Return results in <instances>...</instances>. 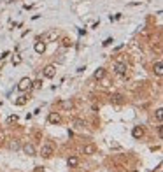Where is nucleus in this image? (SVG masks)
Returning <instances> with one entry per match:
<instances>
[{
    "label": "nucleus",
    "instance_id": "1",
    "mask_svg": "<svg viewBox=\"0 0 163 172\" xmlns=\"http://www.w3.org/2000/svg\"><path fill=\"white\" fill-rule=\"evenodd\" d=\"M53 155H55L53 144H44V146L40 147V156H42V158H51Z\"/></svg>",
    "mask_w": 163,
    "mask_h": 172
},
{
    "label": "nucleus",
    "instance_id": "25",
    "mask_svg": "<svg viewBox=\"0 0 163 172\" xmlns=\"http://www.w3.org/2000/svg\"><path fill=\"white\" fill-rule=\"evenodd\" d=\"M35 172H44V169L42 167H35Z\"/></svg>",
    "mask_w": 163,
    "mask_h": 172
},
{
    "label": "nucleus",
    "instance_id": "23",
    "mask_svg": "<svg viewBox=\"0 0 163 172\" xmlns=\"http://www.w3.org/2000/svg\"><path fill=\"white\" fill-rule=\"evenodd\" d=\"M112 100H114V102H118V104H119V102L123 100V97H121L119 93H116V95H112Z\"/></svg>",
    "mask_w": 163,
    "mask_h": 172
},
{
    "label": "nucleus",
    "instance_id": "20",
    "mask_svg": "<svg viewBox=\"0 0 163 172\" xmlns=\"http://www.w3.org/2000/svg\"><path fill=\"white\" fill-rule=\"evenodd\" d=\"M16 121H18V116H16V114L7 118V123H9V125H12V123H16Z\"/></svg>",
    "mask_w": 163,
    "mask_h": 172
},
{
    "label": "nucleus",
    "instance_id": "11",
    "mask_svg": "<svg viewBox=\"0 0 163 172\" xmlns=\"http://www.w3.org/2000/svg\"><path fill=\"white\" fill-rule=\"evenodd\" d=\"M95 151H97L95 144H86L84 146V155H95Z\"/></svg>",
    "mask_w": 163,
    "mask_h": 172
},
{
    "label": "nucleus",
    "instance_id": "9",
    "mask_svg": "<svg viewBox=\"0 0 163 172\" xmlns=\"http://www.w3.org/2000/svg\"><path fill=\"white\" fill-rule=\"evenodd\" d=\"M33 49H35V53L42 55V53L46 51V44H44V42H40V40H37L35 44H33Z\"/></svg>",
    "mask_w": 163,
    "mask_h": 172
},
{
    "label": "nucleus",
    "instance_id": "24",
    "mask_svg": "<svg viewBox=\"0 0 163 172\" xmlns=\"http://www.w3.org/2000/svg\"><path fill=\"white\" fill-rule=\"evenodd\" d=\"M112 42H114V39H110V37H109V39H105V40L102 42V44H104V46L107 48V46H110V44H112Z\"/></svg>",
    "mask_w": 163,
    "mask_h": 172
},
{
    "label": "nucleus",
    "instance_id": "4",
    "mask_svg": "<svg viewBox=\"0 0 163 172\" xmlns=\"http://www.w3.org/2000/svg\"><path fill=\"white\" fill-rule=\"evenodd\" d=\"M42 74H44V77L51 79V77H55V74H56V67H55V65H46Z\"/></svg>",
    "mask_w": 163,
    "mask_h": 172
},
{
    "label": "nucleus",
    "instance_id": "16",
    "mask_svg": "<svg viewBox=\"0 0 163 172\" xmlns=\"http://www.w3.org/2000/svg\"><path fill=\"white\" fill-rule=\"evenodd\" d=\"M154 116H156V121H158V123L161 125V121H163V109H156Z\"/></svg>",
    "mask_w": 163,
    "mask_h": 172
},
{
    "label": "nucleus",
    "instance_id": "2",
    "mask_svg": "<svg viewBox=\"0 0 163 172\" xmlns=\"http://www.w3.org/2000/svg\"><path fill=\"white\" fill-rule=\"evenodd\" d=\"M18 90H19V91H28V90H32V79H30V77H23V79L18 83Z\"/></svg>",
    "mask_w": 163,
    "mask_h": 172
},
{
    "label": "nucleus",
    "instance_id": "14",
    "mask_svg": "<svg viewBox=\"0 0 163 172\" xmlns=\"http://www.w3.org/2000/svg\"><path fill=\"white\" fill-rule=\"evenodd\" d=\"M60 107L65 109V111H70L72 109V102L70 100H63V102H60Z\"/></svg>",
    "mask_w": 163,
    "mask_h": 172
},
{
    "label": "nucleus",
    "instance_id": "5",
    "mask_svg": "<svg viewBox=\"0 0 163 172\" xmlns=\"http://www.w3.org/2000/svg\"><path fill=\"white\" fill-rule=\"evenodd\" d=\"M23 153H25V155H28V156H35V146L33 144H30V142H27L25 146H23Z\"/></svg>",
    "mask_w": 163,
    "mask_h": 172
},
{
    "label": "nucleus",
    "instance_id": "18",
    "mask_svg": "<svg viewBox=\"0 0 163 172\" xmlns=\"http://www.w3.org/2000/svg\"><path fill=\"white\" fill-rule=\"evenodd\" d=\"M61 46H63V48H70V46H72V40L68 39V37H65V39L61 40Z\"/></svg>",
    "mask_w": 163,
    "mask_h": 172
},
{
    "label": "nucleus",
    "instance_id": "8",
    "mask_svg": "<svg viewBox=\"0 0 163 172\" xmlns=\"http://www.w3.org/2000/svg\"><path fill=\"white\" fill-rule=\"evenodd\" d=\"M48 121H49V123H53V125H58V123L61 121V116H60L58 113H49V116H48Z\"/></svg>",
    "mask_w": 163,
    "mask_h": 172
},
{
    "label": "nucleus",
    "instance_id": "10",
    "mask_svg": "<svg viewBox=\"0 0 163 172\" xmlns=\"http://www.w3.org/2000/svg\"><path fill=\"white\" fill-rule=\"evenodd\" d=\"M153 70L156 72V76H163V65H161V61L158 60V61H154V65H153Z\"/></svg>",
    "mask_w": 163,
    "mask_h": 172
},
{
    "label": "nucleus",
    "instance_id": "3",
    "mask_svg": "<svg viewBox=\"0 0 163 172\" xmlns=\"http://www.w3.org/2000/svg\"><path fill=\"white\" fill-rule=\"evenodd\" d=\"M56 37H58L56 30H51V32H46V33H42V37H40L39 40H42V42H51V40H56Z\"/></svg>",
    "mask_w": 163,
    "mask_h": 172
},
{
    "label": "nucleus",
    "instance_id": "12",
    "mask_svg": "<svg viewBox=\"0 0 163 172\" xmlns=\"http://www.w3.org/2000/svg\"><path fill=\"white\" fill-rule=\"evenodd\" d=\"M67 165H68V167H70V169H74V167H77V165H79V158H77V156H70V158H68V160H67Z\"/></svg>",
    "mask_w": 163,
    "mask_h": 172
},
{
    "label": "nucleus",
    "instance_id": "21",
    "mask_svg": "<svg viewBox=\"0 0 163 172\" xmlns=\"http://www.w3.org/2000/svg\"><path fill=\"white\" fill-rule=\"evenodd\" d=\"M74 125H76L77 128H84V126H86V125H84V121H81V119H76V121H74Z\"/></svg>",
    "mask_w": 163,
    "mask_h": 172
},
{
    "label": "nucleus",
    "instance_id": "13",
    "mask_svg": "<svg viewBox=\"0 0 163 172\" xmlns=\"http://www.w3.org/2000/svg\"><path fill=\"white\" fill-rule=\"evenodd\" d=\"M93 77H95V79H104V77H105V69H104V67L97 69L95 74H93Z\"/></svg>",
    "mask_w": 163,
    "mask_h": 172
},
{
    "label": "nucleus",
    "instance_id": "6",
    "mask_svg": "<svg viewBox=\"0 0 163 172\" xmlns=\"http://www.w3.org/2000/svg\"><path fill=\"white\" fill-rule=\"evenodd\" d=\"M126 70H128L126 63H116V67H114V72L118 74V76H125V74H126Z\"/></svg>",
    "mask_w": 163,
    "mask_h": 172
},
{
    "label": "nucleus",
    "instance_id": "15",
    "mask_svg": "<svg viewBox=\"0 0 163 172\" xmlns=\"http://www.w3.org/2000/svg\"><path fill=\"white\" fill-rule=\"evenodd\" d=\"M27 102H28V97H25V95H21V97H18V98H16V105H19V107H21V105H25Z\"/></svg>",
    "mask_w": 163,
    "mask_h": 172
},
{
    "label": "nucleus",
    "instance_id": "17",
    "mask_svg": "<svg viewBox=\"0 0 163 172\" xmlns=\"http://www.w3.org/2000/svg\"><path fill=\"white\" fill-rule=\"evenodd\" d=\"M32 88H33V90H40V88H42V81H40V79L32 81Z\"/></svg>",
    "mask_w": 163,
    "mask_h": 172
},
{
    "label": "nucleus",
    "instance_id": "7",
    "mask_svg": "<svg viewBox=\"0 0 163 172\" xmlns=\"http://www.w3.org/2000/svg\"><path fill=\"white\" fill-rule=\"evenodd\" d=\"M132 135H133V139H140L144 135V128L142 126H133L132 128Z\"/></svg>",
    "mask_w": 163,
    "mask_h": 172
},
{
    "label": "nucleus",
    "instance_id": "19",
    "mask_svg": "<svg viewBox=\"0 0 163 172\" xmlns=\"http://www.w3.org/2000/svg\"><path fill=\"white\" fill-rule=\"evenodd\" d=\"M11 61H12V65H19V63H21V56L19 55H14Z\"/></svg>",
    "mask_w": 163,
    "mask_h": 172
},
{
    "label": "nucleus",
    "instance_id": "22",
    "mask_svg": "<svg viewBox=\"0 0 163 172\" xmlns=\"http://www.w3.org/2000/svg\"><path fill=\"white\" fill-rule=\"evenodd\" d=\"M9 147H11V149H19V142H18V141H12V142L9 144Z\"/></svg>",
    "mask_w": 163,
    "mask_h": 172
}]
</instances>
